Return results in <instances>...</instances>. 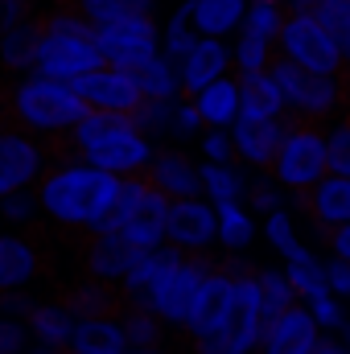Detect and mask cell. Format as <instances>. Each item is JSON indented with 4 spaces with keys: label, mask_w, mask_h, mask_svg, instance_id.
I'll use <instances>...</instances> for the list:
<instances>
[{
    "label": "cell",
    "mask_w": 350,
    "mask_h": 354,
    "mask_svg": "<svg viewBox=\"0 0 350 354\" xmlns=\"http://www.w3.org/2000/svg\"><path fill=\"white\" fill-rule=\"evenodd\" d=\"M317 25H322V29L334 37V46L342 50V62H350V0H322Z\"/></svg>",
    "instance_id": "8d00e7d4"
},
{
    "label": "cell",
    "mask_w": 350,
    "mask_h": 354,
    "mask_svg": "<svg viewBox=\"0 0 350 354\" xmlns=\"http://www.w3.org/2000/svg\"><path fill=\"white\" fill-rule=\"evenodd\" d=\"M326 174H330V165H326V136L313 124L293 120L284 128V145H280V153L272 161V177L280 185H288L293 194H309V189H317L326 181Z\"/></svg>",
    "instance_id": "277c9868"
},
{
    "label": "cell",
    "mask_w": 350,
    "mask_h": 354,
    "mask_svg": "<svg viewBox=\"0 0 350 354\" xmlns=\"http://www.w3.org/2000/svg\"><path fill=\"white\" fill-rule=\"evenodd\" d=\"M46 169L42 145L21 128H0V198L29 189Z\"/></svg>",
    "instance_id": "30bf717a"
},
{
    "label": "cell",
    "mask_w": 350,
    "mask_h": 354,
    "mask_svg": "<svg viewBox=\"0 0 350 354\" xmlns=\"http://www.w3.org/2000/svg\"><path fill=\"white\" fill-rule=\"evenodd\" d=\"M326 165L334 177H350V120L326 136Z\"/></svg>",
    "instance_id": "7bdbcfd3"
},
{
    "label": "cell",
    "mask_w": 350,
    "mask_h": 354,
    "mask_svg": "<svg viewBox=\"0 0 350 354\" xmlns=\"http://www.w3.org/2000/svg\"><path fill=\"white\" fill-rule=\"evenodd\" d=\"M248 194H252V206H256V210H272V214L280 210V198H276V189H272L268 181H256Z\"/></svg>",
    "instance_id": "db71d44e"
},
{
    "label": "cell",
    "mask_w": 350,
    "mask_h": 354,
    "mask_svg": "<svg viewBox=\"0 0 350 354\" xmlns=\"http://www.w3.org/2000/svg\"><path fill=\"white\" fill-rule=\"evenodd\" d=\"M29 351V326L0 317V354H25Z\"/></svg>",
    "instance_id": "bcb514c9"
},
{
    "label": "cell",
    "mask_w": 350,
    "mask_h": 354,
    "mask_svg": "<svg viewBox=\"0 0 350 354\" xmlns=\"http://www.w3.org/2000/svg\"><path fill=\"white\" fill-rule=\"evenodd\" d=\"M87 103L71 91V83H54V79H21L8 91V115L21 128L33 132H71L75 124L87 120Z\"/></svg>",
    "instance_id": "7a4b0ae2"
},
{
    "label": "cell",
    "mask_w": 350,
    "mask_h": 354,
    "mask_svg": "<svg viewBox=\"0 0 350 354\" xmlns=\"http://www.w3.org/2000/svg\"><path fill=\"white\" fill-rule=\"evenodd\" d=\"M120 189V177L103 174V169H91V165H62L42 181L37 189V202L42 210L54 218V223H66V227H91L107 214L111 198Z\"/></svg>",
    "instance_id": "6da1fadb"
},
{
    "label": "cell",
    "mask_w": 350,
    "mask_h": 354,
    "mask_svg": "<svg viewBox=\"0 0 350 354\" xmlns=\"http://www.w3.org/2000/svg\"><path fill=\"white\" fill-rule=\"evenodd\" d=\"M309 305H313V322H322V326H338L342 322V313H338V305L322 292V297H309Z\"/></svg>",
    "instance_id": "f907efd6"
},
{
    "label": "cell",
    "mask_w": 350,
    "mask_h": 354,
    "mask_svg": "<svg viewBox=\"0 0 350 354\" xmlns=\"http://www.w3.org/2000/svg\"><path fill=\"white\" fill-rule=\"evenodd\" d=\"M198 177H202V189H210V198H214L219 206L239 202V194L248 189V185H243V177L235 174L231 165H206Z\"/></svg>",
    "instance_id": "74e56055"
},
{
    "label": "cell",
    "mask_w": 350,
    "mask_h": 354,
    "mask_svg": "<svg viewBox=\"0 0 350 354\" xmlns=\"http://www.w3.org/2000/svg\"><path fill=\"white\" fill-rule=\"evenodd\" d=\"M268 75H272V83L280 87V95H284L301 115H309V120L330 115V111H334V103H338V79L313 75V71H305V66L288 62L284 54H280L276 62H268Z\"/></svg>",
    "instance_id": "8992f818"
},
{
    "label": "cell",
    "mask_w": 350,
    "mask_h": 354,
    "mask_svg": "<svg viewBox=\"0 0 350 354\" xmlns=\"http://www.w3.org/2000/svg\"><path fill=\"white\" fill-rule=\"evenodd\" d=\"M169 198L161 194V189H145V198H140V206H136V214H132V223L120 231V235H128L140 252H157L161 248V239H165V223H169Z\"/></svg>",
    "instance_id": "44dd1931"
},
{
    "label": "cell",
    "mask_w": 350,
    "mask_h": 354,
    "mask_svg": "<svg viewBox=\"0 0 350 354\" xmlns=\"http://www.w3.org/2000/svg\"><path fill=\"white\" fill-rule=\"evenodd\" d=\"M37 248L21 235H0V292H21L37 276Z\"/></svg>",
    "instance_id": "603a6c76"
},
{
    "label": "cell",
    "mask_w": 350,
    "mask_h": 354,
    "mask_svg": "<svg viewBox=\"0 0 350 354\" xmlns=\"http://www.w3.org/2000/svg\"><path fill=\"white\" fill-rule=\"evenodd\" d=\"M71 12H79L91 29H107V25H120L128 17H149L153 0H66Z\"/></svg>",
    "instance_id": "83f0119b"
},
{
    "label": "cell",
    "mask_w": 350,
    "mask_h": 354,
    "mask_svg": "<svg viewBox=\"0 0 350 354\" xmlns=\"http://www.w3.org/2000/svg\"><path fill=\"white\" fill-rule=\"evenodd\" d=\"M227 62H231L227 46H219L214 37H202V41L185 54V62H181V71H177V83H181L185 95H202L210 83H219V79H223Z\"/></svg>",
    "instance_id": "ffe728a7"
},
{
    "label": "cell",
    "mask_w": 350,
    "mask_h": 354,
    "mask_svg": "<svg viewBox=\"0 0 350 354\" xmlns=\"http://www.w3.org/2000/svg\"><path fill=\"white\" fill-rule=\"evenodd\" d=\"M145 189H149V181H145V177H120V189H116V198H111L107 214L95 223V231H99V235H120V231L132 223V214H136V206H140Z\"/></svg>",
    "instance_id": "f546056e"
},
{
    "label": "cell",
    "mask_w": 350,
    "mask_h": 354,
    "mask_svg": "<svg viewBox=\"0 0 350 354\" xmlns=\"http://www.w3.org/2000/svg\"><path fill=\"white\" fill-rule=\"evenodd\" d=\"M252 235H256V223H252V214H248V210H239V202L219 206V239H223L231 252L248 248V243H252Z\"/></svg>",
    "instance_id": "836d02e7"
},
{
    "label": "cell",
    "mask_w": 350,
    "mask_h": 354,
    "mask_svg": "<svg viewBox=\"0 0 350 354\" xmlns=\"http://www.w3.org/2000/svg\"><path fill=\"white\" fill-rule=\"evenodd\" d=\"M268 239H272V248H276V252H284V256H288V264H305V260H313V256L297 243L293 223H288V214H284V210H276V214L268 218Z\"/></svg>",
    "instance_id": "f35d334b"
},
{
    "label": "cell",
    "mask_w": 350,
    "mask_h": 354,
    "mask_svg": "<svg viewBox=\"0 0 350 354\" xmlns=\"http://www.w3.org/2000/svg\"><path fill=\"white\" fill-rule=\"evenodd\" d=\"M37 50H42V21H25L0 37V66L21 75V71L37 66Z\"/></svg>",
    "instance_id": "4316f807"
},
{
    "label": "cell",
    "mask_w": 350,
    "mask_h": 354,
    "mask_svg": "<svg viewBox=\"0 0 350 354\" xmlns=\"http://www.w3.org/2000/svg\"><path fill=\"white\" fill-rule=\"evenodd\" d=\"M128 354H161V351H128Z\"/></svg>",
    "instance_id": "680465c9"
},
{
    "label": "cell",
    "mask_w": 350,
    "mask_h": 354,
    "mask_svg": "<svg viewBox=\"0 0 350 354\" xmlns=\"http://www.w3.org/2000/svg\"><path fill=\"white\" fill-rule=\"evenodd\" d=\"M293 284L284 272H260V301H264V326L276 322L284 309H293Z\"/></svg>",
    "instance_id": "d590c367"
},
{
    "label": "cell",
    "mask_w": 350,
    "mask_h": 354,
    "mask_svg": "<svg viewBox=\"0 0 350 354\" xmlns=\"http://www.w3.org/2000/svg\"><path fill=\"white\" fill-rule=\"evenodd\" d=\"M62 305H66L71 317H79V322H111V313L124 305V297H120L111 284H103V280H87V284L71 288Z\"/></svg>",
    "instance_id": "cb8c5ba5"
},
{
    "label": "cell",
    "mask_w": 350,
    "mask_h": 354,
    "mask_svg": "<svg viewBox=\"0 0 350 354\" xmlns=\"http://www.w3.org/2000/svg\"><path fill=\"white\" fill-rule=\"evenodd\" d=\"M235 280V297L231 309L223 317V326L206 338H194L198 354H248L264 338V301H260V280H252V272L231 276Z\"/></svg>",
    "instance_id": "3957f363"
},
{
    "label": "cell",
    "mask_w": 350,
    "mask_h": 354,
    "mask_svg": "<svg viewBox=\"0 0 350 354\" xmlns=\"http://www.w3.org/2000/svg\"><path fill=\"white\" fill-rule=\"evenodd\" d=\"M71 91L95 107V111H111V115H136L140 107H145V95H140V83H136V75H128V71H111V66H103V71H91L83 79H75Z\"/></svg>",
    "instance_id": "9c48e42d"
},
{
    "label": "cell",
    "mask_w": 350,
    "mask_h": 354,
    "mask_svg": "<svg viewBox=\"0 0 350 354\" xmlns=\"http://www.w3.org/2000/svg\"><path fill=\"white\" fill-rule=\"evenodd\" d=\"M202 149H206V157H210V165H223V161L231 157V140H227V136H223L219 128H214V132H210V136L202 140Z\"/></svg>",
    "instance_id": "681fc988"
},
{
    "label": "cell",
    "mask_w": 350,
    "mask_h": 354,
    "mask_svg": "<svg viewBox=\"0 0 350 354\" xmlns=\"http://www.w3.org/2000/svg\"><path fill=\"white\" fill-rule=\"evenodd\" d=\"M83 157H87L91 169H103V174L120 177V174L145 169V165L153 161V145H149V136H140V132H120V136H111V140L87 149Z\"/></svg>",
    "instance_id": "9a60e30c"
},
{
    "label": "cell",
    "mask_w": 350,
    "mask_h": 354,
    "mask_svg": "<svg viewBox=\"0 0 350 354\" xmlns=\"http://www.w3.org/2000/svg\"><path fill=\"white\" fill-rule=\"evenodd\" d=\"M347 342H350V322H347Z\"/></svg>",
    "instance_id": "6125c7cd"
},
{
    "label": "cell",
    "mask_w": 350,
    "mask_h": 354,
    "mask_svg": "<svg viewBox=\"0 0 350 354\" xmlns=\"http://www.w3.org/2000/svg\"><path fill=\"white\" fill-rule=\"evenodd\" d=\"M280 107H284V95L268 71L239 79V120H276Z\"/></svg>",
    "instance_id": "d4e9b609"
},
{
    "label": "cell",
    "mask_w": 350,
    "mask_h": 354,
    "mask_svg": "<svg viewBox=\"0 0 350 354\" xmlns=\"http://www.w3.org/2000/svg\"><path fill=\"white\" fill-rule=\"evenodd\" d=\"M95 46H99V54L111 71L136 75L140 66H149L157 58V25L149 17H128L120 25L95 29Z\"/></svg>",
    "instance_id": "5b68a950"
},
{
    "label": "cell",
    "mask_w": 350,
    "mask_h": 354,
    "mask_svg": "<svg viewBox=\"0 0 350 354\" xmlns=\"http://www.w3.org/2000/svg\"><path fill=\"white\" fill-rule=\"evenodd\" d=\"M165 235L174 239L177 252H202V248H210V239L219 235V214H214L206 202H198V198L174 202V206H169Z\"/></svg>",
    "instance_id": "4fadbf2b"
},
{
    "label": "cell",
    "mask_w": 350,
    "mask_h": 354,
    "mask_svg": "<svg viewBox=\"0 0 350 354\" xmlns=\"http://www.w3.org/2000/svg\"><path fill=\"white\" fill-rule=\"evenodd\" d=\"M66 354H75V351H66Z\"/></svg>",
    "instance_id": "be15d7a7"
},
{
    "label": "cell",
    "mask_w": 350,
    "mask_h": 354,
    "mask_svg": "<svg viewBox=\"0 0 350 354\" xmlns=\"http://www.w3.org/2000/svg\"><path fill=\"white\" fill-rule=\"evenodd\" d=\"M37 194H29V189H21V194H8V198H0V218L4 223H29L33 214H37Z\"/></svg>",
    "instance_id": "f6af8a7d"
},
{
    "label": "cell",
    "mask_w": 350,
    "mask_h": 354,
    "mask_svg": "<svg viewBox=\"0 0 350 354\" xmlns=\"http://www.w3.org/2000/svg\"><path fill=\"white\" fill-rule=\"evenodd\" d=\"M120 330H124V342H128L132 351H157V342H161V322H157L153 309H132V305H124Z\"/></svg>",
    "instance_id": "d6a6232c"
},
{
    "label": "cell",
    "mask_w": 350,
    "mask_h": 354,
    "mask_svg": "<svg viewBox=\"0 0 350 354\" xmlns=\"http://www.w3.org/2000/svg\"><path fill=\"white\" fill-rule=\"evenodd\" d=\"M0 128H4V103H0Z\"/></svg>",
    "instance_id": "91938a15"
},
{
    "label": "cell",
    "mask_w": 350,
    "mask_h": 354,
    "mask_svg": "<svg viewBox=\"0 0 350 354\" xmlns=\"http://www.w3.org/2000/svg\"><path fill=\"white\" fill-rule=\"evenodd\" d=\"M33 309H37V305H33L25 292H0V317H12V322H17V317H29Z\"/></svg>",
    "instance_id": "c3c4849f"
},
{
    "label": "cell",
    "mask_w": 350,
    "mask_h": 354,
    "mask_svg": "<svg viewBox=\"0 0 350 354\" xmlns=\"http://www.w3.org/2000/svg\"><path fill=\"white\" fill-rule=\"evenodd\" d=\"M75 317H71V309L58 301V305H37L33 313H29V334L42 342V346H54V351H62V346H71V338H75Z\"/></svg>",
    "instance_id": "f1b7e54d"
},
{
    "label": "cell",
    "mask_w": 350,
    "mask_h": 354,
    "mask_svg": "<svg viewBox=\"0 0 350 354\" xmlns=\"http://www.w3.org/2000/svg\"><path fill=\"white\" fill-rule=\"evenodd\" d=\"M103 54L95 46V37H62V33H42V50H37V75L54 79V83H75L91 71H103Z\"/></svg>",
    "instance_id": "ba28073f"
},
{
    "label": "cell",
    "mask_w": 350,
    "mask_h": 354,
    "mask_svg": "<svg viewBox=\"0 0 350 354\" xmlns=\"http://www.w3.org/2000/svg\"><path fill=\"white\" fill-rule=\"evenodd\" d=\"M25 354H66V351H54V346H42V342H37V346H29Z\"/></svg>",
    "instance_id": "6f0895ef"
},
{
    "label": "cell",
    "mask_w": 350,
    "mask_h": 354,
    "mask_svg": "<svg viewBox=\"0 0 350 354\" xmlns=\"http://www.w3.org/2000/svg\"><path fill=\"white\" fill-rule=\"evenodd\" d=\"M243 17H248V0H194V25L214 41L227 29H235Z\"/></svg>",
    "instance_id": "4dcf8cb0"
},
{
    "label": "cell",
    "mask_w": 350,
    "mask_h": 354,
    "mask_svg": "<svg viewBox=\"0 0 350 354\" xmlns=\"http://www.w3.org/2000/svg\"><path fill=\"white\" fill-rule=\"evenodd\" d=\"M309 210V223L322 231V235H334L338 227L350 223V177H326L317 189L309 194H297Z\"/></svg>",
    "instance_id": "e0dca14e"
},
{
    "label": "cell",
    "mask_w": 350,
    "mask_h": 354,
    "mask_svg": "<svg viewBox=\"0 0 350 354\" xmlns=\"http://www.w3.org/2000/svg\"><path fill=\"white\" fill-rule=\"evenodd\" d=\"M248 21V37H260V41H272V37H280V29H284V17H280V8L276 4H252V12L243 17Z\"/></svg>",
    "instance_id": "60d3db41"
},
{
    "label": "cell",
    "mask_w": 350,
    "mask_h": 354,
    "mask_svg": "<svg viewBox=\"0 0 350 354\" xmlns=\"http://www.w3.org/2000/svg\"><path fill=\"white\" fill-rule=\"evenodd\" d=\"M317 322L309 309H284L276 322L264 326V354H313L317 351Z\"/></svg>",
    "instance_id": "2e32d148"
},
{
    "label": "cell",
    "mask_w": 350,
    "mask_h": 354,
    "mask_svg": "<svg viewBox=\"0 0 350 354\" xmlns=\"http://www.w3.org/2000/svg\"><path fill=\"white\" fill-rule=\"evenodd\" d=\"M136 83H140V95H145V103H165L169 95H174L181 83H177V75L169 71V62L165 58H153L149 66H140L136 71Z\"/></svg>",
    "instance_id": "e575fe53"
},
{
    "label": "cell",
    "mask_w": 350,
    "mask_h": 354,
    "mask_svg": "<svg viewBox=\"0 0 350 354\" xmlns=\"http://www.w3.org/2000/svg\"><path fill=\"white\" fill-rule=\"evenodd\" d=\"M288 284L293 292H305V297H322L326 292V268L317 260H305V264H288Z\"/></svg>",
    "instance_id": "b9f144b4"
},
{
    "label": "cell",
    "mask_w": 350,
    "mask_h": 354,
    "mask_svg": "<svg viewBox=\"0 0 350 354\" xmlns=\"http://www.w3.org/2000/svg\"><path fill=\"white\" fill-rule=\"evenodd\" d=\"M29 21V0H0V37Z\"/></svg>",
    "instance_id": "7dc6e473"
},
{
    "label": "cell",
    "mask_w": 350,
    "mask_h": 354,
    "mask_svg": "<svg viewBox=\"0 0 350 354\" xmlns=\"http://www.w3.org/2000/svg\"><path fill=\"white\" fill-rule=\"evenodd\" d=\"M313 354H350L347 346H338V342H317V351Z\"/></svg>",
    "instance_id": "9f6ffc18"
},
{
    "label": "cell",
    "mask_w": 350,
    "mask_h": 354,
    "mask_svg": "<svg viewBox=\"0 0 350 354\" xmlns=\"http://www.w3.org/2000/svg\"><path fill=\"white\" fill-rule=\"evenodd\" d=\"M326 243L334 248V256H338V260H347V264H350V223H347V227H338L334 235H326Z\"/></svg>",
    "instance_id": "11a10c76"
},
{
    "label": "cell",
    "mask_w": 350,
    "mask_h": 354,
    "mask_svg": "<svg viewBox=\"0 0 350 354\" xmlns=\"http://www.w3.org/2000/svg\"><path fill=\"white\" fill-rule=\"evenodd\" d=\"M194 107H198V115H202L210 128L223 132L227 124L239 120V83H235V79H219V83H210L202 95H194Z\"/></svg>",
    "instance_id": "484cf974"
},
{
    "label": "cell",
    "mask_w": 350,
    "mask_h": 354,
    "mask_svg": "<svg viewBox=\"0 0 350 354\" xmlns=\"http://www.w3.org/2000/svg\"><path fill=\"white\" fill-rule=\"evenodd\" d=\"M280 46H284V58L288 62H297V66H305L313 75L334 79L338 66H342V50L317 25V17H288L284 29H280Z\"/></svg>",
    "instance_id": "52a82bcc"
},
{
    "label": "cell",
    "mask_w": 350,
    "mask_h": 354,
    "mask_svg": "<svg viewBox=\"0 0 350 354\" xmlns=\"http://www.w3.org/2000/svg\"><path fill=\"white\" fill-rule=\"evenodd\" d=\"M219 268L210 264L206 256H194V260H181V264L169 272V280L161 284V292H157V301H153V309L161 313V317H169V322H185V313H190V301L198 297V288L206 284V276H214Z\"/></svg>",
    "instance_id": "8fae6325"
},
{
    "label": "cell",
    "mask_w": 350,
    "mask_h": 354,
    "mask_svg": "<svg viewBox=\"0 0 350 354\" xmlns=\"http://www.w3.org/2000/svg\"><path fill=\"white\" fill-rule=\"evenodd\" d=\"M252 165L260 169H272L280 145H284V128L280 120H235V140H231Z\"/></svg>",
    "instance_id": "7402d4cb"
},
{
    "label": "cell",
    "mask_w": 350,
    "mask_h": 354,
    "mask_svg": "<svg viewBox=\"0 0 350 354\" xmlns=\"http://www.w3.org/2000/svg\"><path fill=\"white\" fill-rule=\"evenodd\" d=\"M235 62H239L243 75H260V71H268V41L243 33V41L235 46Z\"/></svg>",
    "instance_id": "ee69618b"
},
{
    "label": "cell",
    "mask_w": 350,
    "mask_h": 354,
    "mask_svg": "<svg viewBox=\"0 0 350 354\" xmlns=\"http://www.w3.org/2000/svg\"><path fill=\"white\" fill-rule=\"evenodd\" d=\"M177 264H181V252H177V248H157V252H149L140 264L124 276V284H120L124 305H132V309H153L161 284L169 280V272H174Z\"/></svg>",
    "instance_id": "7c38bea8"
},
{
    "label": "cell",
    "mask_w": 350,
    "mask_h": 354,
    "mask_svg": "<svg viewBox=\"0 0 350 354\" xmlns=\"http://www.w3.org/2000/svg\"><path fill=\"white\" fill-rule=\"evenodd\" d=\"M149 185L161 189L169 202H190V198L202 194L198 169H194V165L185 161V153H177V149H161V153L149 161Z\"/></svg>",
    "instance_id": "ac0fdd59"
},
{
    "label": "cell",
    "mask_w": 350,
    "mask_h": 354,
    "mask_svg": "<svg viewBox=\"0 0 350 354\" xmlns=\"http://www.w3.org/2000/svg\"><path fill=\"white\" fill-rule=\"evenodd\" d=\"M198 124H202V115H198V107H194V103H181V107H174V128L181 132V136L198 132Z\"/></svg>",
    "instance_id": "f5cc1de1"
},
{
    "label": "cell",
    "mask_w": 350,
    "mask_h": 354,
    "mask_svg": "<svg viewBox=\"0 0 350 354\" xmlns=\"http://www.w3.org/2000/svg\"><path fill=\"white\" fill-rule=\"evenodd\" d=\"M231 297H235V280L219 268L214 276H206V284L198 288V297L190 301V313H185V326L194 338H206L223 326L227 309H231Z\"/></svg>",
    "instance_id": "5bb4252c"
},
{
    "label": "cell",
    "mask_w": 350,
    "mask_h": 354,
    "mask_svg": "<svg viewBox=\"0 0 350 354\" xmlns=\"http://www.w3.org/2000/svg\"><path fill=\"white\" fill-rule=\"evenodd\" d=\"M71 346L75 354H128L124 330L116 322H79Z\"/></svg>",
    "instance_id": "1f68e13d"
},
{
    "label": "cell",
    "mask_w": 350,
    "mask_h": 354,
    "mask_svg": "<svg viewBox=\"0 0 350 354\" xmlns=\"http://www.w3.org/2000/svg\"><path fill=\"white\" fill-rule=\"evenodd\" d=\"M145 256H149V252H140L128 235H99L87 252V268H91V276L103 280V284H111V280L124 284V276L140 264Z\"/></svg>",
    "instance_id": "d6986e66"
},
{
    "label": "cell",
    "mask_w": 350,
    "mask_h": 354,
    "mask_svg": "<svg viewBox=\"0 0 350 354\" xmlns=\"http://www.w3.org/2000/svg\"><path fill=\"white\" fill-rule=\"evenodd\" d=\"M326 284H330L338 297H350V264L347 260H334V264L326 268Z\"/></svg>",
    "instance_id": "816d5d0a"
},
{
    "label": "cell",
    "mask_w": 350,
    "mask_h": 354,
    "mask_svg": "<svg viewBox=\"0 0 350 354\" xmlns=\"http://www.w3.org/2000/svg\"><path fill=\"white\" fill-rule=\"evenodd\" d=\"M260 4H280V0H260Z\"/></svg>",
    "instance_id": "94428289"
},
{
    "label": "cell",
    "mask_w": 350,
    "mask_h": 354,
    "mask_svg": "<svg viewBox=\"0 0 350 354\" xmlns=\"http://www.w3.org/2000/svg\"><path fill=\"white\" fill-rule=\"evenodd\" d=\"M190 25H194V0H190L181 12H174V21H169V33H165V50H169L174 58H181V62H185V54L198 46Z\"/></svg>",
    "instance_id": "ab89813d"
}]
</instances>
